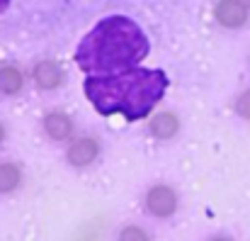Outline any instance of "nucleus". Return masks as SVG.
I'll list each match as a JSON object with an SVG mask.
<instances>
[{
    "instance_id": "1",
    "label": "nucleus",
    "mask_w": 250,
    "mask_h": 241,
    "mask_svg": "<svg viewBox=\"0 0 250 241\" xmlns=\"http://www.w3.org/2000/svg\"><path fill=\"white\" fill-rule=\"evenodd\" d=\"M167 76L161 69H129L107 76H87L85 95L102 117L122 115L136 122L151 115L167 90Z\"/></svg>"
},
{
    "instance_id": "2",
    "label": "nucleus",
    "mask_w": 250,
    "mask_h": 241,
    "mask_svg": "<svg viewBox=\"0 0 250 241\" xmlns=\"http://www.w3.org/2000/svg\"><path fill=\"white\" fill-rule=\"evenodd\" d=\"M148 37L144 29L122 15L97 22L83 37L76 64L87 76H107L136 69L148 56Z\"/></svg>"
},
{
    "instance_id": "3",
    "label": "nucleus",
    "mask_w": 250,
    "mask_h": 241,
    "mask_svg": "<svg viewBox=\"0 0 250 241\" xmlns=\"http://www.w3.org/2000/svg\"><path fill=\"white\" fill-rule=\"evenodd\" d=\"M146 207H148V212H151L153 217L166 219L170 215H175V210H177V195H175V190L167 188V185H156V188H151L148 195H146Z\"/></svg>"
},
{
    "instance_id": "4",
    "label": "nucleus",
    "mask_w": 250,
    "mask_h": 241,
    "mask_svg": "<svg viewBox=\"0 0 250 241\" xmlns=\"http://www.w3.org/2000/svg\"><path fill=\"white\" fill-rule=\"evenodd\" d=\"M214 15H216V20H219L224 27L236 29V27H243V24H246V20H248V7H246L241 0H221V2L216 5Z\"/></svg>"
},
{
    "instance_id": "5",
    "label": "nucleus",
    "mask_w": 250,
    "mask_h": 241,
    "mask_svg": "<svg viewBox=\"0 0 250 241\" xmlns=\"http://www.w3.org/2000/svg\"><path fill=\"white\" fill-rule=\"evenodd\" d=\"M97 154H100L97 142H95L92 137H83V139H76V142L68 146L66 159H68V163H71V166L83 168V166H90L92 161L97 159Z\"/></svg>"
},
{
    "instance_id": "6",
    "label": "nucleus",
    "mask_w": 250,
    "mask_h": 241,
    "mask_svg": "<svg viewBox=\"0 0 250 241\" xmlns=\"http://www.w3.org/2000/svg\"><path fill=\"white\" fill-rule=\"evenodd\" d=\"M34 80H37L39 88L54 90V88H59V85L66 80V73H63V69H61L56 61L46 59V61H39V64L34 66Z\"/></svg>"
},
{
    "instance_id": "7",
    "label": "nucleus",
    "mask_w": 250,
    "mask_h": 241,
    "mask_svg": "<svg viewBox=\"0 0 250 241\" xmlns=\"http://www.w3.org/2000/svg\"><path fill=\"white\" fill-rule=\"evenodd\" d=\"M44 132H46L51 139L61 142V139H68V137H71L73 122H71V117L63 115V112H51V115L44 117Z\"/></svg>"
},
{
    "instance_id": "8",
    "label": "nucleus",
    "mask_w": 250,
    "mask_h": 241,
    "mask_svg": "<svg viewBox=\"0 0 250 241\" xmlns=\"http://www.w3.org/2000/svg\"><path fill=\"white\" fill-rule=\"evenodd\" d=\"M24 85V76L15 66H0V93L2 95H17Z\"/></svg>"
},
{
    "instance_id": "9",
    "label": "nucleus",
    "mask_w": 250,
    "mask_h": 241,
    "mask_svg": "<svg viewBox=\"0 0 250 241\" xmlns=\"http://www.w3.org/2000/svg\"><path fill=\"white\" fill-rule=\"evenodd\" d=\"M180 129V122L172 112H161L156 120H151V132L158 137V139H170L175 137V132Z\"/></svg>"
},
{
    "instance_id": "10",
    "label": "nucleus",
    "mask_w": 250,
    "mask_h": 241,
    "mask_svg": "<svg viewBox=\"0 0 250 241\" xmlns=\"http://www.w3.org/2000/svg\"><path fill=\"white\" fill-rule=\"evenodd\" d=\"M20 183H22V170L15 163H0V195L17 190Z\"/></svg>"
},
{
    "instance_id": "11",
    "label": "nucleus",
    "mask_w": 250,
    "mask_h": 241,
    "mask_svg": "<svg viewBox=\"0 0 250 241\" xmlns=\"http://www.w3.org/2000/svg\"><path fill=\"white\" fill-rule=\"evenodd\" d=\"M236 112H238L243 120H250V88L238 95V100H236Z\"/></svg>"
},
{
    "instance_id": "12",
    "label": "nucleus",
    "mask_w": 250,
    "mask_h": 241,
    "mask_svg": "<svg viewBox=\"0 0 250 241\" xmlns=\"http://www.w3.org/2000/svg\"><path fill=\"white\" fill-rule=\"evenodd\" d=\"M122 239H146V234L139 229H126V232H122Z\"/></svg>"
},
{
    "instance_id": "13",
    "label": "nucleus",
    "mask_w": 250,
    "mask_h": 241,
    "mask_svg": "<svg viewBox=\"0 0 250 241\" xmlns=\"http://www.w3.org/2000/svg\"><path fill=\"white\" fill-rule=\"evenodd\" d=\"M7 5H10V0H0V12H2V10H5Z\"/></svg>"
},
{
    "instance_id": "14",
    "label": "nucleus",
    "mask_w": 250,
    "mask_h": 241,
    "mask_svg": "<svg viewBox=\"0 0 250 241\" xmlns=\"http://www.w3.org/2000/svg\"><path fill=\"white\" fill-rule=\"evenodd\" d=\"M2 139H5V129H2V124H0V144H2Z\"/></svg>"
}]
</instances>
